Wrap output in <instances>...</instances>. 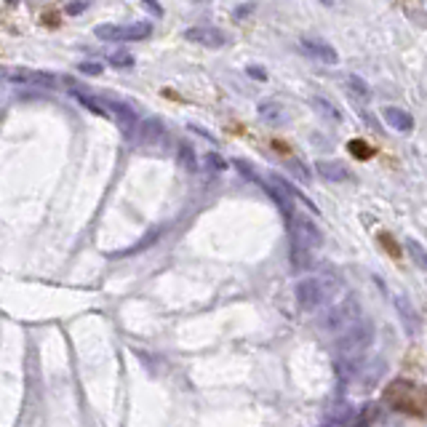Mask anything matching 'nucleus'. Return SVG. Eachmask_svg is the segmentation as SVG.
<instances>
[{"mask_svg":"<svg viewBox=\"0 0 427 427\" xmlns=\"http://www.w3.org/2000/svg\"><path fill=\"white\" fill-rule=\"evenodd\" d=\"M179 160H182V166L196 171V150H193V147H187V145L179 147Z\"/></svg>","mask_w":427,"mask_h":427,"instance_id":"6ab92c4d","label":"nucleus"},{"mask_svg":"<svg viewBox=\"0 0 427 427\" xmlns=\"http://www.w3.org/2000/svg\"><path fill=\"white\" fill-rule=\"evenodd\" d=\"M184 37L196 46H203V49H222L227 43V35L217 30V27H208V25H198V27H190Z\"/></svg>","mask_w":427,"mask_h":427,"instance_id":"0eeeda50","label":"nucleus"},{"mask_svg":"<svg viewBox=\"0 0 427 427\" xmlns=\"http://www.w3.org/2000/svg\"><path fill=\"white\" fill-rule=\"evenodd\" d=\"M73 97L83 104L85 110H91L94 115H102V118H110V107H107V102H102V99L91 97V94H83V91H75L73 88Z\"/></svg>","mask_w":427,"mask_h":427,"instance_id":"ddd939ff","label":"nucleus"},{"mask_svg":"<svg viewBox=\"0 0 427 427\" xmlns=\"http://www.w3.org/2000/svg\"><path fill=\"white\" fill-rule=\"evenodd\" d=\"M8 83L13 85H25V88H56V78L51 73H40V70H30V67H19L6 75Z\"/></svg>","mask_w":427,"mask_h":427,"instance_id":"423d86ee","label":"nucleus"},{"mask_svg":"<svg viewBox=\"0 0 427 427\" xmlns=\"http://www.w3.org/2000/svg\"><path fill=\"white\" fill-rule=\"evenodd\" d=\"M382 118H385V123L390 126L392 131H398V134H409V131L414 128V118L406 110H401V107H385V110H382Z\"/></svg>","mask_w":427,"mask_h":427,"instance_id":"1a4fd4ad","label":"nucleus"},{"mask_svg":"<svg viewBox=\"0 0 427 427\" xmlns=\"http://www.w3.org/2000/svg\"><path fill=\"white\" fill-rule=\"evenodd\" d=\"M110 64L121 67V70H131L134 67V56L128 51H115V54H110Z\"/></svg>","mask_w":427,"mask_h":427,"instance_id":"f3484780","label":"nucleus"},{"mask_svg":"<svg viewBox=\"0 0 427 427\" xmlns=\"http://www.w3.org/2000/svg\"><path fill=\"white\" fill-rule=\"evenodd\" d=\"M318 174L323 176V179H329V182H344V179H350V169L339 163V160H318L315 163Z\"/></svg>","mask_w":427,"mask_h":427,"instance_id":"9d476101","label":"nucleus"},{"mask_svg":"<svg viewBox=\"0 0 427 427\" xmlns=\"http://www.w3.org/2000/svg\"><path fill=\"white\" fill-rule=\"evenodd\" d=\"M85 8H88V3H85V0H73V3L67 6V13H70V16H78V13H83Z\"/></svg>","mask_w":427,"mask_h":427,"instance_id":"412c9836","label":"nucleus"},{"mask_svg":"<svg viewBox=\"0 0 427 427\" xmlns=\"http://www.w3.org/2000/svg\"><path fill=\"white\" fill-rule=\"evenodd\" d=\"M331 411H334V414H326V422H329V425H344V422H353V406H350V403H337Z\"/></svg>","mask_w":427,"mask_h":427,"instance_id":"4468645a","label":"nucleus"},{"mask_svg":"<svg viewBox=\"0 0 427 427\" xmlns=\"http://www.w3.org/2000/svg\"><path fill=\"white\" fill-rule=\"evenodd\" d=\"M152 32V25L134 22V25H97L94 35L107 43H131V40H145Z\"/></svg>","mask_w":427,"mask_h":427,"instance_id":"39448f33","label":"nucleus"},{"mask_svg":"<svg viewBox=\"0 0 427 427\" xmlns=\"http://www.w3.org/2000/svg\"><path fill=\"white\" fill-rule=\"evenodd\" d=\"M259 118L265 123H270V126H281V123H286V107L283 104H278V102H259Z\"/></svg>","mask_w":427,"mask_h":427,"instance_id":"9b49d317","label":"nucleus"},{"mask_svg":"<svg viewBox=\"0 0 427 427\" xmlns=\"http://www.w3.org/2000/svg\"><path fill=\"white\" fill-rule=\"evenodd\" d=\"M361 318V302L355 296H344L342 302H334V305L320 315L318 326L329 334H342L347 326H353L355 320Z\"/></svg>","mask_w":427,"mask_h":427,"instance_id":"7ed1b4c3","label":"nucleus"},{"mask_svg":"<svg viewBox=\"0 0 427 427\" xmlns=\"http://www.w3.org/2000/svg\"><path fill=\"white\" fill-rule=\"evenodd\" d=\"M337 291V283L331 278H302V281L294 286V296H296V305L302 307L305 313L318 310L323 302H329V296Z\"/></svg>","mask_w":427,"mask_h":427,"instance_id":"f03ea898","label":"nucleus"},{"mask_svg":"<svg viewBox=\"0 0 427 427\" xmlns=\"http://www.w3.org/2000/svg\"><path fill=\"white\" fill-rule=\"evenodd\" d=\"M299 49H302V54H307L310 59L323 61V64H337V61H339L337 49H334L331 43H326V40H320V37H302V40H299Z\"/></svg>","mask_w":427,"mask_h":427,"instance_id":"6e6552de","label":"nucleus"},{"mask_svg":"<svg viewBox=\"0 0 427 427\" xmlns=\"http://www.w3.org/2000/svg\"><path fill=\"white\" fill-rule=\"evenodd\" d=\"M313 107H315L320 115H326V118H331V121H342V112L337 110V104H331L329 99H323V97H315L313 99Z\"/></svg>","mask_w":427,"mask_h":427,"instance_id":"2eb2a0df","label":"nucleus"},{"mask_svg":"<svg viewBox=\"0 0 427 427\" xmlns=\"http://www.w3.org/2000/svg\"><path fill=\"white\" fill-rule=\"evenodd\" d=\"M323 3H326V6H334V0H323Z\"/></svg>","mask_w":427,"mask_h":427,"instance_id":"b1692460","label":"nucleus"},{"mask_svg":"<svg viewBox=\"0 0 427 427\" xmlns=\"http://www.w3.org/2000/svg\"><path fill=\"white\" fill-rule=\"evenodd\" d=\"M406 248H409V254L414 256V262L416 265H419V267H425L427 270V251L425 248H422V246L416 243L414 238H409V241H406Z\"/></svg>","mask_w":427,"mask_h":427,"instance_id":"dca6fc26","label":"nucleus"},{"mask_svg":"<svg viewBox=\"0 0 427 427\" xmlns=\"http://www.w3.org/2000/svg\"><path fill=\"white\" fill-rule=\"evenodd\" d=\"M78 70H80L83 75H102L104 67H102V61H80V64H78Z\"/></svg>","mask_w":427,"mask_h":427,"instance_id":"aec40b11","label":"nucleus"},{"mask_svg":"<svg viewBox=\"0 0 427 427\" xmlns=\"http://www.w3.org/2000/svg\"><path fill=\"white\" fill-rule=\"evenodd\" d=\"M344 88L347 94L355 99V102H368L371 99V91H368V83L358 75H344Z\"/></svg>","mask_w":427,"mask_h":427,"instance_id":"f8f14e48","label":"nucleus"},{"mask_svg":"<svg viewBox=\"0 0 427 427\" xmlns=\"http://www.w3.org/2000/svg\"><path fill=\"white\" fill-rule=\"evenodd\" d=\"M374 337H377V329L371 320H355L353 326L342 331V337L337 339V358L339 363H358L363 355L368 353V347L374 344Z\"/></svg>","mask_w":427,"mask_h":427,"instance_id":"f257e3e1","label":"nucleus"},{"mask_svg":"<svg viewBox=\"0 0 427 427\" xmlns=\"http://www.w3.org/2000/svg\"><path fill=\"white\" fill-rule=\"evenodd\" d=\"M248 75H254V78H265V73H262V70H251V67H248Z\"/></svg>","mask_w":427,"mask_h":427,"instance_id":"5701e85b","label":"nucleus"},{"mask_svg":"<svg viewBox=\"0 0 427 427\" xmlns=\"http://www.w3.org/2000/svg\"><path fill=\"white\" fill-rule=\"evenodd\" d=\"M142 3H145L147 8H150V11L155 13V16H163V8H160V6H158V0H142Z\"/></svg>","mask_w":427,"mask_h":427,"instance_id":"4be33fe9","label":"nucleus"},{"mask_svg":"<svg viewBox=\"0 0 427 427\" xmlns=\"http://www.w3.org/2000/svg\"><path fill=\"white\" fill-rule=\"evenodd\" d=\"M289 230H291V246L313 251V248H320V243H323L320 227L302 211H289Z\"/></svg>","mask_w":427,"mask_h":427,"instance_id":"20e7f679","label":"nucleus"},{"mask_svg":"<svg viewBox=\"0 0 427 427\" xmlns=\"http://www.w3.org/2000/svg\"><path fill=\"white\" fill-rule=\"evenodd\" d=\"M350 152H353L355 158L358 160H366V158H371V147L366 145V142H361V139H353V142H350Z\"/></svg>","mask_w":427,"mask_h":427,"instance_id":"a211bd4d","label":"nucleus"}]
</instances>
